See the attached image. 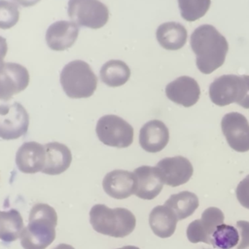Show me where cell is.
<instances>
[{"label":"cell","mask_w":249,"mask_h":249,"mask_svg":"<svg viewBox=\"0 0 249 249\" xmlns=\"http://www.w3.org/2000/svg\"><path fill=\"white\" fill-rule=\"evenodd\" d=\"M190 44L196 54V67L202 74L212 73L225 62L229 44L213 25L196 27L191 35Z\"/></svg>","instance_id":"cell-1"},{"label":"cell","mask_w":249,"mask_h":249,"mask_svg":"<svg viewBox=\"0 0 249 249\" xmlns=\"http://www.w3.org/2000/svg\"><path fill=\"white\" fill-rule=\"evenodd\" d=\"M57 214L46 203H36L30 210L28 225L20 234L23 249H46L55 238Z\"/></svg>","instance_id":"cell-2"},{"label":"cell","mask_w":249,"mask_h":249,"mask_svg":"<svg viewBox=\"0 0 249 249\" xmlns=\"http://www.w3.org/2000/svg\"><path fill=\"white\" fill-rule=\"evenodd\" d=\"M89 222L93 230L99 233L124 237L133 231L136 218L126 208H109L104 204H95L89 211Z\"/></svg>","instance_id":"cell-3"},{"label":"cell","mask_w":249,"mask_h":249,"mask_svg":"<svg viewBox=\"0 0 249 249\" xmlns=\"http://www.w3.org/2000/svg\"><path fill=\"white\" fill-rule=\"evenodd\" d=\"M209 97L218 106L235 102L249 109V75L227 74L216 78L209 86Z\"/></svg>","instance_id":"cell-4"},{"label":"cell","mask_w":249,"mask_h":249,"mask_svg":"<svg viewBox=\"0 0 249 249\" xmlns=\"http://www.w3.org/2000/svg\"><path fill=\"white\" fill-rule=\"evenodd\" d=\"M60 85L71 98H87L93 94L97 87V78L90 66L83 60L68 62L60 73Z\"/></svg>","instance_id":"cell-5"},{"label":"cell","mask_w":249,"mask_h":249,"mask_svg":"<svg viewBox=\"0 0 249 249\" xmlns=\"http://www.w3.org/2000/svg\"><path fill=\"white\" fill-rule=\"evenodd\" d=\"M67 12L70 19L79 26L97 29L109 18V11L99 0H69Z\"/></svg>","instance_id":"cell-6"},{"label":"cell","mask_w":249,"mask_h":249,"mask_svg":"<svg viewBox=\"0 0 249 249\" xmlns=\"http://www.w3.org/2000/svg\"><path fill=\"white\" fill-rule=\"evenodd\" d=\"M96 135L105 145L126 148L133 141V128L124 119L116 115L102 116L96 124Z\"/></svg>","instance_id":"cell-7"},{"label":"cell","mask_w":249,"mask_h":249,"mask_svg":"<svg viewBox=\"0 0 249 249\" xmlns=\"http://www.w3.org/2000/svg\"><path fill=\"white\" fill-rule=\"evenodd\" d=\"M28 125V113L20 103L0 105V138L18 139L27 132Z\"/></svg>","instance_id":"cell-8"},{"label":"cell","mask_w":249,"mask_h":249,"mask_svg":"<svg viewBox=\"0 0 249 249\" xmlns=\"http://www.w3.org/2000/svg\"><path fill=\"white\" fill-rule=\"evenodd\" d=\"M221 128L231 149L240 153L249 151V123L241 113L226 114L221 121Z\"/></svg>","instance_id":"cell-9"},{"label":"cell","mask_w":249,"mask_h":249,"mask_svg":"<svg viewBox=\"0 0 249 249\" xmlns=\"http://www.w3.org/2000/svg\"><path fill=\"white\" fill-rule=\"evenodd\" d=\"M29 73L21 64L3 62L0 64V99L8 101L27 88Z\"/></svg>","instance_id":"cell-10"},{"label":"cell","mask_w":249,"mask_h":249,"mask_svg":"<svg viewBox=\"0 0 249 249\" xmlns=\"http://www.w3.org/2000/svg\"><path fill=\"white\" fill-rule=\"evenodd\" d=\"M156 168L163 184L170 187H178L187 183L194 172L191 161L182 156L164 158L157 163Z\"/></svg>","instance_id":"cell-11"},{"label":"cell","mask_w":249,"mask_h":249,"mask_svg":"<svg viewBox=\"0 0 249 249\" xmlns=\"http://www.w3.org/2000/svg\"><path fill=\"white\" fill-rule=\"evenodd\" d=\"M165 94L172 102L184 107H191L198 101L200 89L194 78L181 76L167 84Z\"/></svg>","instance_id":"cell-12"},{"label":"cell","mask_w":249,"mask_h":249,"mask_svg":"<svg viewBox=\"0 0 249 249\" xmlns=\"http://www.w3.org/2000/svg\"><path fill=\"white\" fill-rule=\"evenodd\" d=\"M104 192L111 197L124 199L135 193L136 179L133 172L116 169L108 172L102 181Z\"/></svg>","instance_id":"cell-13"},{"label":"cell","mask_w":249,"mask_h":249,"mask_svg":"<svg viewBox=\"0 0 249 249\" xmlns=\"http://www.w3.org/2000/svg\"><path fill=\"white\" fill-rule=\"evenodd\" d=\"M79 35V25L72 20H58L46 31V43L53 51H64L74 45Z\"/></svg>","instance_id":"cell-14"},{"label":"cell","mask_w":249,"mask_h":249,"mask_svg":"<svg viewBox=\"0 0 249 249\" xmlns=\"http://www.w3.org/2000/svg\"><path fill=\"white\" fill-rule=\"evenodd\" d=\"M45 147L38 142L23 143L16 154V164L22 173H37L45 165Z\"/></svg>","instance_id":"cell-15"},{"label":"cell","mask_w":249,"mask_h":249,"mask_svg":"<svg viewBox=\"0 0 249 249\" xmlns=\"http://www.w3.org/2000/svg\"><path fill=\"white\" fill-rule=\"evenodd\" d=\"M133 173L136 179V196L151 200L161 192L163 182L156 166L142 165L134 169Z\"/></svg>","instance_id":"cell-16"},{"label":"cell","mask_w":249,"mask_h":249,"mask_svg":"<svg viewBox=\"0 0 249 249\" xmlns=\"http://www.w3.org/2000/svg\"><path fill=\"white\" fill-rule=\"evenodd\" d=\"M169 131L167 126L159 120L147 122L140 129L139 144L149 153L161 151L168 143Z\"/></svg>","instance_id":"cell-17"},{"label":"cell","mask_w":249,"mask_h":249,"mask_svg":"<svg viewBox=\"0 0 249 249\" xmlns=\"http://www.w3.org/2000/svg\"><path fill=\"white\" fill-rule=\"evenodd\" d=\"M45 147V165L42 172L49 175H58L64 172L71 164L72 154L69 148L58 142H51Z\"/></svg>","instance_id":"cell-18"},{"label":"cell","mask_w":249,"mask_h":249,"mask_svg":"<svg viewBox=\"0 0 249 249\" xmlns=\"http://www.w3.org/2000/svg\"><path fill=\"white\" fill-rule=\"evenodd\" d=\"M178 218L166 205H158L152 209L149 215V225L153 232L160 237L171 236L176 229Z\"/></svg>","instance_id":"cell-19"},{"label":"cell","mask_w":249,"mask_h":249,"mask_svg":"<svg viewBox=\"0 0 249 249\" xmlns=\"http://www.w3.org/2000/svg\"><path fill=\"white\" fill-rule=\"evenodd\" d=\"M156 37L163 49L177 51L183 48L187 42V29L179 22L168 21L158 27Z\"/></svg>","instance_id":"cell-20"},{"label":"cell","mask_w":249,"mask_h":249,"mask_svg":"<svg viewBox=\"0 0 249 249\" xmlns=\"http://www.w3.org/2000/svg\"><path fill=\"white\" fill-rule=\"evenodd\" d=\"M23 220L17 209L0 211V239L10 243L20 237Z\"/></svg>","instance_id":"cell-21"},{"label":"cell","mask_w":249,"mask_h":249,"mask_svg":"<svg viewBox=\"0 0 249 249\" xmlns=\"http://www.w3.org/2000/svg\"><path fill=\"white\" fill-rule=\"evenodd\" d=\"M198 204L196 195L188 191L173 194L164 202V205L173 210L178 220H184L191 216L198 207Z\"/></svg>","instance_id":"cell-22"},{"label":"cell","mask_w":249,"mask_h":249,"mask_svg":"<svg viewBox=\"0 0 249 249\" xmlns=\"http://www.w3.org/2000/svg\"><path fill=\"white\" fill-rule=\"evenodd\" d=\"M129 77V67L119 59L108 60L100 69L101 81L109 87H121L128 81Z\"/></svg>","instance_id":"cell-23"},{"label":"cell","mask_w":249,"mask_h":249,"mask_svg":"<svg viewBox=\"0 0 249 249\" xmlns=\"http://www.w3.org/2000/svg\"><path fill=\"white\" fill-rule=\"evenodd\" d=\"M239 243V233L236 228L221 224L212 234V246L219 249H231Z\"/></svg>","instance_id":"cell-24"},{"label":"cell","mask_w":249,"mask_h":249,"mask_svg":"<svg viewBox=\"0 0 249 249\" xmlns=\"http://www.w3.org/2000/svg\"><path fill=\"white\" fill-rule=\"evenodd\" d=\"M211 0H178L181 17L187 21L202 18L209 10Z\"/></svg>","instance_id":"cell-25"},{"label":"cell","mask_w":249,"mask_h":249,"mask_svg":"<svg viewBox=\"0 0 249 249\" xmlns=\"http://www.w3.org/2000/svg\"><path fill=\"white\" fill-rule=\"evenodd\" d=\"M224 213L218 207H208L202 212L199 225L208 244H212V234L218 226L224 224Z\"/></svg>","instance_id":"cell-26"},{"label":"cell","mask_w":249,"mask_h":249,"mask_svg":"<svg viewBox=\"0 0 249 249\" xmlns=\"http://www.w3.org/2000/svg\"><path fill=\"white\" fill-rule=\"evenodd\" d=\"M19 11L18 5L7 0H0V28H12L18 21Z\"/></svg>","instance_id":"cell-27"},{"label":"cell","mask_w":249,"mask_h":249,"mask_svg":"<svg viewBox=\"0 0 249 249\" xmlns=\"http://www.w3.org/2000/svg\"><path fill=\"white\" fill-rule=\"evenodd\" d=\"M235 194L239 203L243 207L249 209V175H247L238 183Z\"/></svg>","instance_id":"cell-28"},{"label":"cell","mask_w":249,"mask_h":249,"mask_svg":"<svg viewBox=\"0 0 249 249\" xmlns=\"http://www.w3.org/2000/svg\"><path fill=\"white\" fill-rule=\"evenodd\" d=\"M236 229L239 233V243L237 249H245L249 247V222L240 220L236 222Z\"/></svg>","instance_id":"cell-29"},{"label":"cell","mask_w":249,"mask_h":249,"mask_svg":"<svg viewBox=\"0 0 249 249\" xmlns=\"http://www.w3.org/2000/svg\"><path fill=\"white\" fill-rule=\"evenodd\" d=\"M8 51V46H7V41L4 37L0 36V64L4 62V57L7 53Z\"/></svg>","instance_id":"cell-30"},{"label":"cell","mask_w":249,"mask_h":249,"mask_svg":"<svg viewBox=\"0 0 249 249\" xmlns=\"http://www.w3.org/2000/svg\"><path fill=\"white\" fill-rule=\"evenodd\" d=\"M40 0H13L14 3L21 7H31L36 5Z\"/></svg>","instance_id":"cell-31"},{"label":"cell","mask_w":249,"mask_h":249,"mask_svg":"<svg viewBox=\"0 0 249 249\" xmlns=\"http://www.w3.org/2000/svg\"><path fill=\"white\" fill-rule=\"evenodd\" d=\"M53 249H75L73 246L69 245V244H65V243H61V244H58L57 246H55L54 248Z\"/></svg>","instance_id":"cell-32"},{"label":"cell","mask_w":249,"mask_h":249,"mask_svg":"<svg viewBox=\"0 0 249 249\" xmlns=\"http://www.w3.org/2000/svg\"><path fill=\"white\" fill-rule=\"evenodd\" d=\"M117 249H140V248L133 246V245H127V246H124L122 248H117Z\"/></svg>","instance_id":"cell-33"}]
</instances>
